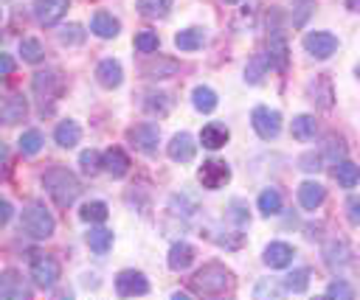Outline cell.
Wrapping results in <instances>:
<instances>
[{"mask_svg": "<svg viewBox=\"0 0 360 300\" xmlns=\"http://www.w3.org/2000/svg\"><path fill=\"white\" fill-rule=\"evenodd\" d=\"M79 163H82V171H85V174H96V171L102 169V155L93 152V149H88V152L79 155Z\"/></svg>", "mask_w": 360, "mask_h": 300, "instance_id": "7bdbcfd3", "label": "cell"}, {"mask_svg": "<svg viewBox=\"0 0 360 300\" xmlns=\"http://www.w3.org/2000/svg\"><path fill=\"white\" fill-rule=\"evenodd\" d=\"M26 113H29V104L23 96H9L0 101V124H18L26 118Z\"/></svg>", "mask_w": 360, "mask_h": 300, "instance_id": "ffe728a7", "label": "cell"}, {"mask_svg": "<svg viewBox=\"0 0 360 300\" xmlns=\"http://www.w3.org/2000/svg\"><path fill=\"white\" fill-rule=\"evenodd\" d=\"M29 294H32V289L20 272H15V269L0 272V300H23Z\"/></svg>", "mask_w": 360, "mask_h": 300, "instance_id": "8fae6325", "label": "cell"}, {"mask_svg": "<svg viewBox=\"0 0 360 300\" xmlns=\"http://www.w3.org/2000/svg\"><path fill=\"white\" fill-rule=\"evenodd\" d=\"M352 261V250L343 238H332L326 247H324V264L329 269H343L346 264Z\"/></svg>", "mask_w": 360, "mask_h": 300, "instance_id": "2e32d148", "label": "cell"}, {"mask_svg": "<svg viewBox=\"0 0 360 300\" xmlns=\"http://www.w3.org/2000/svg\"><path fill=\"white\" fill-rule=\"evenodd\" d=\"M169 157L174 160V163H192L195 160V155H198V143H195V138L189 135V132H177L172 141H169Z\"/></svg>", "mask_w": 360, "mask_h": 300, "instance_id": "5bb4252c", "label": "cell"}, {"mask_svg": "<svg viewBox=\"0 0 360 300\" xmlns=\"http://www.w3.org/2000/svg\"><path fill=\"white\" fill-rule=\"evenodd\" d=\"M268 62H270V68L279 71V73H284L287 65H290V48H287V40H284L282 31H273V34L268 37Z\"/></svg>", "mask_w": 360, "mask_h": 300, "instance_id": "4fadbf2b", "label": "cell"}, {"mask_svg": "<svg viewBox=\"0 0 360 300\" xmlns=\"http://www.w3.org/2000/svg\"><path fill=\"white\" fill-rule=\"evenodd\" d=\"M88 244H90V250H93L96 255H107L110 247H113V230H107V227H93V230L88 233Z\"/></svg>", "mask_w": 360, "mask_h": 300, "instance_id": "f1b7e54d", "label": "cell"}, {"mask_svg": "<svg viewBox=\"0 0 360 300\" xmlns=\"http://www.w3.org/2000/svg\"><path fill=\"white\" fill-rule=\"evenodd\" d=\"M174 45L180 51H198L206 45V34H203V29H186V31L174 34Z\"/></svg>", "mask_w": 360, "mask_h": 300, "instance_id": "83f0119b", "label": "cell"}, {"mask_svg": "<svg viewBox=\"0 0 360 300\" xmlns=\"http://www.w3.org/2000/svg\"><path fill=\"white\" fill-rule=\"evenodd\" d=\"M116 292L121 297H135V294H146L149 292V280L135 272V269H124L116 275Z\"/></svg>", "mask_w": 360, "mask_h": 300, "instance_id": "7c38bea8", "label": "cell"}, {"mask_svg": "<svg viewBox=\"0 0 360 300\" xmlns=\"http://www.w3.org/2000/svg\"><path fill=\"white\" fill-rule=\"evenodd\" d=\"M43 135L37 132V129H29V132H23L20 135V141H18V146H20V152L23 155H37L40 149H43Z\"/></svg>", "mask_w": 360, "mask_h": 300, "instance_id": "8d00e7d4", "label": "cell"}, {"mask_svg": "<svg viewBox=\"0 0 360 300\" xmlns=\"http://www.w3.org/2000/svg\"><path fill=\"white\" fill-rule=\"evenodd\" d=\"M32 280H34L40 289H51V286L60 280V264H57V258L37 252V255L32 258Z\"/></svg>", "mask_w": 360, "mask_h": 300, "instance_id": "52a82bcc", "label": "cell"}, {"mask_svg": "<svg viewBox=\"0 0 360 300\" xmlns=\"http://www.w3.org/2000/svg\"><path fill=\"white\" fill-rule=\"evenodd\" d=\"M293 247L290 244H284V241H270L268 247H265V255H262V261L270 266V269H282V266H290L293 264Z\"/></svg>", "mask_w": 360, "mask_h": 300, "instance_id": "e0dca14e", "label": "cell"}, {"mask_svg": "<svg viewBox=\"0 0 360 300\" xmlns=\"http://www.w3.org/2000/svg\"><path fill=\"white\" fill-rule=\"evenodd\" d=\"M6 166H9V146L0 141V177L6 174Z\"/></svg>", "mask_w": 360, "mask_h": 300, "instance_id": "681fc988", "label": "cell"}, {"mask_svg": "<svg viewBox=\"0 0 360 300\" xmlns=\"http://www.w3.org/2000/svg\"><path fill=\"white\" fill-rule=\"evenodd\" d=\"M228 138H231L228 127H226V124H217V121L206 124V127H203V132H200V143H203L206 149H212V152L223 149V146L228 143Z\"/></svg>", "mask_w": 360, "mask_h": 300, "instance_id": "44dd1931", "label": "cell"}, {"mask_svg": "<svg viewBox=\"0 0 360 300\" xmlns=\"http://www.w3.org/2000/svg\"><path fill=\"white\" fill-rule=\"evenodd\" d=\"M324 199H326V188H324L321 183L307 180V183H301V185H298V202H301V208H307V210H318V208L324 205Z\"/></svg>", "mask_w": 360, "mask_h": 300, "instance_id": "ac0fdd59", "label": "cell"}, {"mask_svg": "<svg viewBox=\"0 0 360 300\" xmlns=\"http://www.w3.org/2000/svg\"><path fill=\"white\" fill-rule=\"evenodd\" d=\"M60 43H62V45H82V43H85L82 26H76V23L62 26V29H60Z\"/></svg>", "mask_w": 360, "mask_h": 300, "instance_id": "ab89813d", "label": "cell"}, {"mask_svg": "<svg viewBox=\"0 0 360 300\" xmlns=\"http://www.w3.org/2000/svg\"><path fill=\"white\" fill-rule=\"evenodd\" d=\"M251 124H254V129H256V135L262 141H273L282 132V115L276 110H270V107H254Z\"/></svg>", "mask_w": 360, "mask_h": 300, "instance_id": "8992f818", "label": "cell"}, {"mask_svg": "<svg viewBox=\"0 0 360 300\" xmlns=\"http://www.w3.org/2000/svg\"><path fill=\"white\" fill-rule=\"evenodd\" d=\"M192 104H195V110H198V113H214L220 101H217V93H214L212 87L200 85V87H195V90H192Z\"/></svg>", "mask_w": 360, "mask_h": 300, "instance_id": "4316f807", "label": "cell"}, {"mask_svg": "<svg viewBox=\"0 0 360 300\" xmlns=\"http://www.w3.org/2000/svg\"><path fill=\"white\" fill-rule=\"evenodd\" d=\"M315 132H318V124H315L312 115H296V118H293V138H296V141L307 143V141L315 138Z\"/></svg>", "mask_w": 360, "mask_h": 300, "instance_id": "f546056e", "label": "cell"}, {"mask_svg": "<svg viewBox=\"0 0 360 300\" xmlns=\"http://www.w3.org/2000/svg\"><path fill=\"white\" fill-rule=\"evenodd\" d=\"M301 169L304 171H321V157L318 155H304L301 157Z\"/></svg>", "mask_w": 360, "mask_h": 300, "instance_id": "c3c4849f", "label": "cell"}, {"mask_svg": "<svg viewBox=\"0 0 360 300\" xmlns=\"http://www.w3.org/2000/svg\"><path fill=\"white\" fill-rule=\"evenodd\" d=\"M357 79H360V65H357Z\"/></svg>", "mask_w": 360, "mask_h": 300, "instance_id": "816d5d0a", "label": "cell"}, {"mask_svg": "<svg viewBox=\"0 0 360 300\" xmlns=\"http://www.w3.org/2000/svg\"><path fill=\"white\" fill-rule=\"evenodd\" d=\"M226 3H237V0H226Z\"/></svg>", "mask_w": 360, "mask_h": 300, "instance_id": "db71d44e", "label": "cell"}, {"mask_svg": "<svg viewBox=\"0 0 360 300\" xmlns=\"http://www.w3.org/2000/svg\"><path fill=\"white\" fill-rule=\"evenodd\" d=\"M15 73V59L9 54H0V79H6Z\"/></svg>", "mask_w": 360, "mask_h": 300, "instance_id": "7dc6e473", "label": "cell"}, {"mask_svg": "<svg viewBox=\"0 0 360 300\" xmlns=\"http://www.w3.org/2000/svg\"><path fill=\"white\" fill-rule=\"evenodd\" d=\"M259 210H262L265 216L282 213V194H279L276 188H265V191L259 194Z\"/></svg>", "mask_w": 360, "mask_h": 300, "instance_id": "d6a6232c", "label": "cell"}, {"mask_svg": "<svg viewBox=\"0 0 360 300\" xmlns=\"http://www.w3.org/2000/svg\"><path fill=\"white\" fill-rule=\"evenodd\" d=\"M0 20H4V9H0Z\"/></svg>", "mask_w": 360, "mask_h": 300, "instance_id": "f5cc1de1", "label": "cell"}, {"mask_svg": "<svg viewBox=\"0 0 360 300\" xmlns=\"http://www.w3.org/2000/svg\"><path fill=\"white\" fill-rule=\"evenodd\" d=\"M307 286H310V269H307V266L293 269V272L284 278V289H290V292H296V294H304Z\"/></svg>", "mask_w": 360, "mask_h": 300, "instance_id": "836d02e7", "label": "cell"}, {"mask_svg": "<svg viewBox=\"0 0 360 300\" xmlns=\"http://www.w3.org/2000/svg\"><path fill=\"white\" fill-rule=\"evenodd\" d=\"M268 68H270V62H268V57H254V59H251V65L245 68V79H248L251 85H259Z\"/></svg>", "mask_w": 360, "mask_h": 300, "instance_id": "f35d334b", "label": "cell"}, {"mask_svg": "<svg viewBox=\"0 0 360 300\" xmlns=\"http://www.w3.org/2000/svg\"><path fill=\"white\" fill-rule=\"evenodd\" d=\"M141 73L146 79H169L177 73V62L174 59H152V62L141 65Z\"/></svg>", "mask_w": 360, "mask_h": 300, "instance_id": "cb8c5ba5", "label": "cell"}, {"mask_svg": "<svg viewBox=\"0 0 360 300\" xmlns=\"http://www.w3.org/2000/svg\"><path fill=\"white\" fill-rule=\"evenodd\" d=\"M71 6V0H34V17L40 26H57Z\"/></svg>", "mask_w": 360, "mask_h": 300, "instance_id": "30bf717a", "label": "cell"}, {"mask_svg": "<svg viewBox=\"0 0 360 300\" xmlns=\"http://www.w3.org/2000/svg\"><path fill=\"white\" fill-rule=\"evenodd\" d=\"M228 219H231L237 227H245V224L251 222L248 208H245V202H242V199H234V202H231V208H228Z\"/></svg>", "mask_w": 360, "mask_h": 300, "instance_id": "60d3db41", "label": "cell"}, {"mask_svg": "<svg viewBox=\"0 0 360 300\" xmlns=\"http://www.w3.org/2000/svg\"><path fill=\"white\" fill-rule=\"evenodd\" d=\"M346 219H349V224H360V197H349L346 199Z\"/></svg>", "mask_w": 360, "mask_h": 300, "instance_id": "f6af8a7d", "label": "cell"}, {"mask_svg": "<svg viewBox=\"0 0 360 300\" xmlns=\"http://www.w3.org/2000/svg\"><path fill=\"white\" fill-rule=\"evenodd\" d=\"M335 180L340 183V188H354L360 183V169L349 160H340L338 169H335Z\"/></svg>", "mask_w": 360, "mask_h": 300, "instance_id": "1f68e13d", "label": "cell"}, {"mask_svg": "<svg viewBox=\"0 0 360 300\" xmlns=\"http://www.w3.org/2000/svg\"><path fill=\"white\" fill-rule=\"evenodd\" d=\"M135 9H138L141 17L158 20V17H166L169 15L172 0H135Z\"/></svg>", "mask_w": 360, "mask_h": 300, "instance_id": "484cf974", "label": "cell"}, {"mask_svg": "<svg viewBox=\"0 0 360 300\" xmlns=\"http://www.w3.org/2000/svg\"><path fill=\"white\" fill-rule=\"evenodd\" d=\"M349 3H352V9H354V12H360V0H349Z\"/></svg>", "mask_w": 360, "mask_h": 300, "instance_id": "f907efd6", "label": "cell"}, {"mask_svg": "<svg viewBox=\"0 0 360 300\" xmlns=\"http://www.w3.org/2000/svg\"><path fill=\"white\" fill-rule=\"evenodd\" d=\"M144 110H146L149 115H166V113L172 110V96H169V93H146Z\"/></svg>", "mask_w": 360, "mask_h": 300, "instance_id": "4dcf8cb0", "label": "cell"}, {"mask_svg": "<svg viewBox=\"0 0 360 300\" xmlns=\"http://www.w3.org/2000/svg\"><path fill=\"white\" fill-rule=\"evenodd\" d=\"M102 169H104L110 177L118 180V177H124V174L130 171V157H127L121 149L113 146V149H107V152L102 155Z\"/></svg>", "mask_w": 360, "mask_h": 300, "instance_id": "603a6c76", "label": "cell"}, {"mask_svg": "<svg viewBox=\"0 0 360 300\" xmlns=\"http://www.w3.org/2000/svg\"><path fill=\"white\" fill-rule=\"evenodd\" d=\"M127 138H130V143L138 149V152H144V155H158V143H160V129L155 127V124H138V127H132L130 132H127Z\"/></svg>", "mask_w": 360, "mask_h": 300, "instance_id": "ba28073f", "label": "cell"}, {"mask_svg": "<svg viewBox=\"0 0 360 300\" xmlns=\"http://www.w3.org/2000/svg\"><path fill=\"white\" fill-rule=\"evenodd\" d=\"M158 48H160V40H158L155 31H141V34H135V51H138V54H155Z\"/></svg>", "mask_w": 360, "mask_h": 300, "instance_id": "74e56055", "label": "cell"}, {"mask_svg": "<svg viewBox=\"0 0 360 300\" xmlns=\"http://www.w3.org/2000/svg\"><path fill=\"white\" fill-rule=\"evenodd\" d=\"M32 90H34V96L40 99V104L46 107V104H51V101L60 99V93H62V76H60L57 71H43V73L34 76Z\"/></svg>", "mask_w": 360, "mask_h": 300, "instance_id": "5b68a950", "label": "cell"}, {"mask_svg": "<svg viewBox=\"0 0 360 300\" xmlns=\"http://www.w3.org/2000/svg\"><path fill=\"white\" fill-rule=\"evenodd\" d=\"M43 185H46L48 197H51L60 208H71V205L79 199V194H82V185H79L76 174L68 171V169H62V166L48 169L46 177H43Z\"/></svg>", "mask_w": 360, "mask_h": 300, "instance_id": "6da1fadb", "label": "cell"}, {"mask_svg": "<svg viewBox=\"0 0 360 300\" xmlns=\"http://www.w3.org/2000/svg\"><path fill=\"white\" fill-rule=\"evenodd\" d=\"M20 227L32 236V238H51L54 236V216L48 213V208L43 202H32L23 208V216H20Z\"/></svg>", "mask_w": 360, "mask_h": 300, "instance_id": "7a4b0ae2", "label": "cell"}, {"mask_svg": "<svg viewBox=\"0 0 360 300\" xmlns=\"http://www.w3.org/2000/svg\"><path fill=\"white\" fill-rule=\"evenodd\" d=\"M192 261H195V247H192V244H186V241H174V244L169 247V258H166L169 269L184 272V269L192 266Z\"/></svg>", "mask_w": 360, "mask_h": 300, "instance_id": "d6986e66", "label": "cell"}, {"mask_svg": "<svg viewBox=\"0 0 360 300\" xmlns=\"http://www.w3.org/2000/svg\"><path fill=\"white\" fill-rule=\"evenodd\" d=\"M96 79L102 87L107 90H116L121 82H124V71H121V62L118 59H102L96 65Z\"/></svg>", "mask_w": 360, "mask_h": 300, "instance_id": "9a60e30c", "label": "cell"}, {"mask_svg": "<svg viewBox=\"0 0 360 300\" xmlns=\"http://www.w3.org/2000/svg\"><path fill=\"white\" fill-rule=\"evenodd\" d=\"M12 216H15V208H12V202L0 197V227H4V224H9V222H12Z\"/></svg>", "mask_w": 360, "mask_h": 300, "instance_id": "bcb514c9", "label": "cell"}, {"mask_svg": "<svg viewBox=\"0 0 360 300\" xmlns=\"http://www.w3.org/2000/svg\"><path fill=\"white\" fill-rule=\"evenodd\" d=\"M20 54H23V59H26V62H32V65L43 62V57H46V51H43V45H40V40H34V37H26V40L20 43Z\"/></svg>", "mask_w": 360, "mask_h": 300, "instance_id": "d590c367", "label": "cell"}, {"mask_svg": "<svg viewBox=\"0 0 360 300\" xmlns=\"http://www.w3.org/2000/svg\"><path fill=\"white\" fill-rule=\"evenodd\" d=\"M82 138V127L76 121H62L57 129H54V141L62 146V149H74Z\"/></svg>", "mask_w": 360, "mask_h": 300, "instance_id": "d4e9b609", "label": "cell"}, {"mask_svg": "<svg viewBox=\"0 0 360 300\" xmlns=\"http://www.w3.org/2000/svg\"><path fill=\"white\" fill-rule=\"evenodd\" d=\"M304 48L310 57L315 59H329L335 51H338V37L329 34V31H310L304 37Z\"/></svg>", "mask_w": 360, "mask_h": 300, "instance_id": "9c48e42d", "label": "cell"}, {"mask_svg": "<svg viewBox=\"0 0 360 300\" xmlns=\"http://www.w3.org/2000/svg\"><path fill=\"white\" fill-rule=\"evenodd\" d=\"M107 213H110V210H107V205L96 199V202H85V205H82L79 219H82V222H104V219H107Z\"/></svg>", "mask_w": 360, "mask_h": 300, "instance_id": "e575fe53", "label": "cell"}, {"mask_svg": "<svg viewBox=\"0 0 360 300\" xmlns=\"http://www.w3.org/2000/svg\"><path fill=\"white\" fill-rule=\"evenodd\" d=\"M326 294H329V297H340V300H352V297H354V289H352L346 280H332V283L326 286Z\"/></svg>", "mask_w": 360, "mask_h": 300, "instance_id": "ee69618b", "label": "cell"}, {"mask_svg": "<svg viewBox=\"0 0 360 300\" xmlns=\"http://www.w3.org/2000/svg\"><path fill=\"white\" fill-rule=\"evenodd\" d=\"M198 180L206 191H220L228 185L231 180V169L226 160H206L200 169H198Z\"/></svg>", "mask_w": 360, "mask_h": 300, "instance_id": "277c9868", "label": "cell"}, {"mask_svg": "<svg viewBox=\"0 0 360 300\" xmlns=\"http://www.w3.org/2000/svg\"><path fill=\"white\" fill-rule=\"evenodd\" d=\"M282 292H284V286H282L279 280H270V278L259 280V283H256V289H254V294H256V297H279Z\"/></svg>", "mask_w": 360, "mask_h": 300, "instance_id": "b9f144b4", "label": "cell"}, {"mask_svg": "<svg viewBox=\"0 0 360 300\" xmlns=\"http://www.w3.org/2000/svg\"><path fill=\"white\" fill-rule=\"evenodd\" d=\"M90 31H93L99 40H113V37H118L121 23H118L113 15H107V12H96L93 20H90Z\"/></svg>", "mask_w": 360, "mask_h": 300, "instance_id": "7402d4cb", "label": "cell"}, {"mask_svg": "<svg viewBox=\"0 0 360 300\" xmlns=\"http://www.w3.org/2000/svg\"><path fill=\"white\" fill-rule=\"evenodd\" d=\"M192 283H195V292L200 294H223L231 283V272L223 264H206L203 269L195 272Z\"/></svg>", "mask_w": 360, "mask_h": 300, "instance_id": "3957f363", "label": "cell"}]
</instances>
